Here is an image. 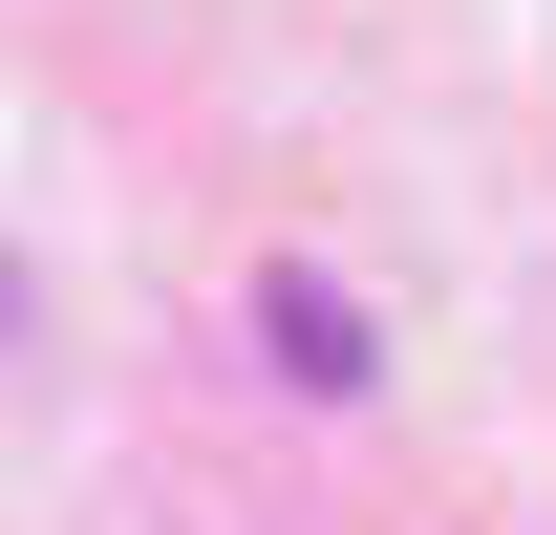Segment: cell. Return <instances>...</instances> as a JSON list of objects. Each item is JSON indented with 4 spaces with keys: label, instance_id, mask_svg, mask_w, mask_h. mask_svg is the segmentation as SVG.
Returning a JSON list of instances; mask_svg holds the SVG:
<instances>
[{
    "label": "cell",
    "instance_id": "1",
    "mask_svg": "<svg viewBox=\"0 0 556 535\" xmlns=\"http://www.w3.org/2000/svg\"><path fill=\"white\" fill-rule=\"evenodd\" d=\"M257 343H278L300 407H364V386H386V343H364V300H343L321 258H257Z\"/></svg>",
    "mask_w": 556,
    "mask_h": 535
}]
</instances>
